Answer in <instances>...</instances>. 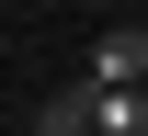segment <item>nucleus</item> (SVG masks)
<instances>
[{"mask_svg":"<svg viewBox=\"0 0 148 136\" xmlns=\"http://www.w3.org/2000/svg\"><path fill=\"white\" fill-rule=\"evenodd\" d=\"M80 91H148V23H103L91 68H80Z\"/></svg>","mask_w":148,"mask_h":136,"instance_id":"nucleus-1","label":"nucleus"},{"mask_svg":"<svg viewBox=\"0 0 148 136\" xmlns=\"http://www.w3.org/2000/svg\"><path fill=\"white\" fill-rule=\"evenodd\" d=\"M23 136H91V91H80V79H69V91H46Z\"/></svg>","mask_w":148,"mask_h":136,"instance_id":"nucleus-2","label":"nucleus"},{"mask_svg":"<svg viewBox=\"0 0 148 136\" xmlns=\"http://www.w3.org/2000/svg\"><path fill=\"white\" fill-rule=\"evenodd\" d=\"M91 136H148V91H91Z\"/></svg>","mask_w":148,"mask_h":136,"instance_id":"nucleus-3","label":"nucleus"}]
</instances>
